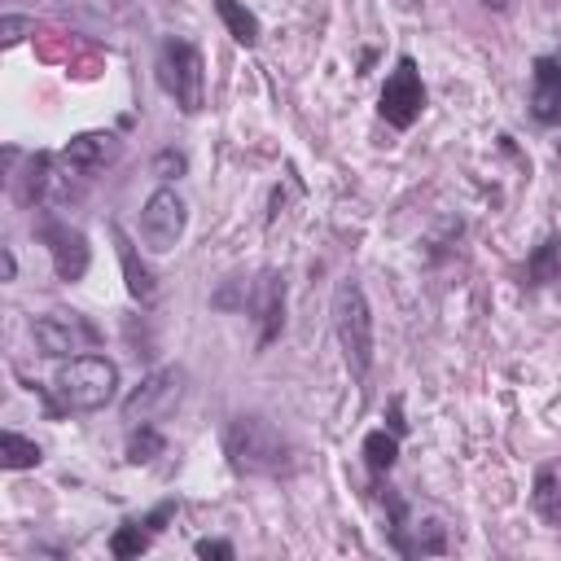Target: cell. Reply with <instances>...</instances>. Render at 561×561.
I'll return each mask as SVG.
<instances>
[{
    "label": "cell",
    "mask_w": 561,
    "mask_h": 561,
    "mask_svg": "<svg viewBox=\"0 0 561 561\" xmlns=\"http://www.w3.org/2000/svg\"><path fill=\"white\" fill-rule=\"evenodd\" d=\"M153 75H158V88L184 114H197L206 105V61H202V48L193 39H184V35L162 39L158 61H153Z\"/></svg>",
    "instance_id": "cell-4"
},
{
    "label": "cell",
    "mask_w": 561,
    "mask_h": 561,
    "mask_svg": "<svg viewBox=\"0 0 561 561\" xmlns=\"http://www.w3.org/2000/svg\"><path fill=\"white\" fill-rule=\"evenodd\" d=\"M408 4H421V0H408Z\"/></svg>",
    "instance_id": "cell-28"
},
{
    "label": "cell",
    "mask_w": 561,
    "mask_h": 561,
    "mask_svg": "<svg viewBox=\"0 0 561 561\" xmlns=\"http://www.w3.org/2000/svg\"><path fill=\"white\" fill-rule=\"evenodd\" d=\"M377 110H381V118L390 123V127H399V131H408L416 118H421V110H425V83H421V70H416V61L403 53L399 61H394V70L386 75V83H381V96H377Z\"/></svg>",
    "instance_id": "cell-7"
},
{
    "label": "cell",
    "mask_w": 561,
    "mask_h": 561,
    "mask_svg": "<svg viewBox=\"0 0 561 561\" xmlns=\"http://www.w3.org/2000/svg\"><path fill=\"white\" fill-rule=\"evenodd\" d=\"M526 285L539 289V285H561V237H548L530 250L526 259Z\"/></svg>",
    "instance_id": "cell-16"
},
{
    "label": "cell",
    "mask_w": 561,
    "mask_h": 561,
    "mask_svg": "<svg viewBox=\"0 0 561 561\" xmlns=\"http://www.w3.org/2000/svg\"><path fill=\"white\" fill-rule=\"evenodd\" d=\"M31 26H35V18H26V13H4V18H0V44H4V48L22 44Z\"/></svg>",
    "instance_id": "cell-23"
},
{
    "label": "cell",
    "mask_w": 561,
    "mask_h": 561,
    "mask_svg": "<svg viewBox=\"0 0 561 561\" xmlns=\"http://www.w3.org/2000/svg\"><path fill=\"white\" fill-rule=\"evenodd\" d=\"M215 4V13H219V22L228 26V35L241 44V48H254L259 44V35H263V26H259V18L241 4V0H210Z\"/></svg>",
    "instance_id": "cell-17"
},
{
    "label": "cell",
    "mask_w": 561,
    "mask_h": 561,
    "mask_svg": "<svg viewBox=\"0 0 561 561\" xmlns=\"http://www.w3.org/2000/svg\"><path fill=\"white\" fill-rule=\"evenodd\" d=\"M57 153H48V149H39V153H31V162H26V175H22V202L26 206H39V202H48V188L57 184Z\"/></svg>",
    "instance_id": "cell-15"
},
{
    "label": "cell",
    "mask_w": 561,
    "mask_h": 561,
    "mask_svg": "<svg viewBox=\"0 0 561 561\" xmlns=\"http://www.w3.org/2000/svg\"><path fill=\"white\" fill-rule=\"evenodd\" d=\"M118 394V364L105 355H75L48 386V412H101Z\"/></svg>",
    "instance_id": "cell-2"
},
{
    "label": "cell",
    "mask_w": 561,
    "mask_h": 561,
    "mask_svg": "<svg viewBox=\"0 0 561 561\" xmlns=\"http://www.w3.org/2000/svg\"><path fill=\"white\" fill-rule=\"evenodd\" d=\"M530 504H535V513H539L543 522L561 526V478H557V469H539V473H535Z\"/></svg>",
    "instance_id": "cell-20"
},
{
    "label": "cell",
    "mask_w": 561,
    "mask_h": 561,
    "mask_svg": "<svg viewBox=\"0 0 561 561\" xmlns=\"http://www.w3.org/2000/svg\"><path fill=\"white\" fill-rule=\"evenodd\" d=\"M180 390H184V368L167 364V368H153L127 399H123V421L140 425V421H153L162 412H171L180 403Z\"/></svg>",
    "instance_id": "cell-9"
},
{
    "label": "cell",
    "mask_w": 561,
    "mask_h": 561,
    "mask_svg": "<svg viewBox=\"0 0 561 561\" xmlns=\"http://www.w3.org/2000/svg\"><path fill=\"white\" fill-rule=\"evenodd\" d=\"M250 307H254V316L263 320L259 346H267V342L285 329V276H280V272H263V280H259V298H254Z\"/></svg>",
    "instance_id": "cell-14"
},
{
    "label": "cell",
    "mask_w": 561,
    "mask_h": 561,
    "mask_svg": "<svg viewBox=\"0 0 561 561\" xmlns=\"http://www.w3.org/2000/svg\"><path fill=\"white\" fill-rule=\"evenodd\" d=\"M224 456L237 473L245 478H280L294 469V447L289 438L259 412H241L224 430Z\"/></svg>",
    "instance_id": "cell-1"
},
{
    "label": "cell",
    "mask_w": 561,
    "mask_h": 561,
    "mask_svg": "<svg viewBox=\"0 0 561 561\" xmlns=\"http://www.w3.org/2000/svg\"><path fill=\"white\" fill-rule=\"evenodd\" d=\"M399 460V434L394 430H368L364 434V465L373 478H386Z\"/></svg>",
    "instance_id": "cell-18"
},
{
    "label": "cell",
    "mask_w": 561,
    "mask_h": 561,
    "mask_svg": "<svg viewBox=\"0 0 561 561\" xmlns=\"http://www.w3.org/2000/svg\"><path fill=\"white\" fill-rule=\"evenodd\" d=\"M438 557V552H447V539H443V526L438 522H425V526H416V539H412V557Z\"/></svg>",
    "instance_id": "cell-22"
},
{
    "label": "cell",
    "mask_w": 561,
    "mask_h": 561,
    "mask_svg": "<svg viewBox=\"0 0 561 561\" xmlns=\"http://www.w3.org/2000/svg\"><path fill=\"white\" fill-rule=\"evenodd\" d=\"M171 513H175V500H162L153 513H145V517H127V522L110 535V552H114L118 561H131V557L149 552L153 535L162 530V522H171Z\"/></svg>",
    "instance_id": "cell-12"
},
{
    "label": "cell",
    "mask_w": 561,
    "mask_h": 561,
    "mask_svg": "<svg viewBox=\"0 0 561 561\" xmlns=\"http://www.w3.org/2000/svg\"><path fill=\"white\" fill-rule=\"evenodd\" d=\"M184 224H188L184 197L175 193V184H158V188L145 197V206H140V241H145L153 254H167V250L180 245Z\"/></svg>",
    "instance_id": "cell-6"
},
{
    "label": "cell",
    "mask_w": 561,
    "mask_h": 561,
    "mask_svg": "<svg viewBox=\"0 0 561 561\" xmlns=\"http://www.w3.org/2000/svg\"><path fill=\"white\" fill-rule=\"evenodd\" d=\"M31 342L48 359H75L101 342V329L79 311H48L31 320Z\"/></svg>",
    "instance_id": "cell-5"
},
{
    "label": "cell",
    "mask_w": 561,
    "mask_h": 561,
    "mask_svg": "<svg viewBox=\"0 0 561 561\" xmlns=\"http://www.w3.org/2000/svg\"><path fill=\"white\" fill-rule=\"evenodd\" d=\"M482 4H486V9H495V13H504V9H508V0H482Z\"/></svg>",
    "instance_id": "cell-27"
},
{
    "label": "cell",
    "mask_w": 561,
    "mask_h": 561,
    "mask_svg": "<svg viewBox=\"0 0 561 561\" xmlns=\"http://www.w3.org/2000/svg\"><path fill=\"white\" fill-rule=\"evenodd\" d=\"M110 237H114V245H118V263H123V280H127V294H131L140 307H149V302L158 298V280H153L149 263L136 254L131 237H127L118 224H110Z\"/></svg>",
    "instance_id": "cell-13"
},
{
    "label": "cell",
    "mask_w": 561,
    "mask_h": 561,
    "mask_svg": "<svg viewBox=\"0 0 561 561\" xmlns=\"http://www.w3.org/2000/svg\"><path fill=\"white\" fill-rule=\"evenodd\" d=\"M35 237L48 245V259H53L57 280H66V285L83 280V272H88V263H92V250H88V237H83L79 228H70V224L57 219V215H44V219L35 224Z\"/></svg>",
    "instance_id": "cell-8"
},
{
    "label": "cell",
    "mask_w": 561,
    "mask_h": 561,
    "mask_svg": "<svg viewBox=\"0 0 561 561\" xmlns=\"http://www.w3.org/2000/svg\"><path fill=\"white\" fill-rule=\"evenodd\" d=\"M193 552H197L202 561H210V557H215V561H232V557H237V548H232L228 539H197Z\"/></svg>",
    "instance_id": "cell-25"
},
{
    "label": "cell",
    "mask_w": 561,
    "mask_h": 561,
    "mask_svg": "<svg viewBox=\"0 0 561 561\" xmlns=\"http://www.w3.org/2000/svg\"><path fill=\"white\" fill-rule=\"evenodd\" d=\"M188 171V158L184 153H175V149H162L158 158H153V175L162 180V184H171V180H180Z\"/></svg>",
    "instance_id": "cell-24"
},
{
    "label": "cell",
    "mask_w": 561,
    "mask_h": 561,
    "mask_svg": "<svg viewBox=\"0 0 561 561\" xmlns=\"http://www.w3.org/2000/svg\"><path fill=\"white\" fill-rule=\"evenodd\" d=\"M530 118L543 127L561 123V53L530 61Z\"/></svg>",
    "instance_id": "cell-11"
},
{
    "label": "cell",
    "mask_w": 561,
    "mask_h": 561,
    "mask_svg": "<svg viewBox=\"0 0 561 561\" xmlns=\"http://www.w3.org/2000/svg\"><path fill=\"white\" fill-rule=\"evenodd\" d=\"M118 153H123V140L114 131H79V136L66 140V149L57 158H61L66 171H75V175L88 180V175L105 171L110 162H118Z\"/></svg>",
    "instance_id": "cell-10"
},
{
    "label": "cell",
    "mask_w": 561,
    "mask_h": 561,
    "mask_svg": "<svg viewBox=\"0 0 561 561\" xmlns=\"http://www.w3.org/2000/svg\"><path fill=\"white\" fill-rule=\"evenodd\" d=\"M39 460H44V451H39L35 438H26L18 430H4L0 434V465L4 469H35Z\"/></svg>",
    "instance_id": "cell-19"
},
{
    "label": "cell",
    "mask_w": 561,
    "mask_h": 561,
    "mask_svg": "<svg viewBox=\"0 0 561 561\" xmlns=\"http://www.w3.org/2000/svg\"><path fill=\"white\" fill-rule=\"evenodd\" d=\"M0 259H4V280H13V276H18V259H13V250L4 245V250H0Z\"/></svg>",
    "instance_id": "cell-26"
},
{
    "label": "cell",
    "mask_w": 561,
    "mask_h": 561,
    "mask_svg": "<svg viewBox=\"0 0 561 561\" xmlns=\"http://www.w3.org/2000/svg\"><path fill=\"white\" fill-rule=\"evenodd\" d=\"M162 447H167V438H162V430L153 421L131 425V438H127V460L131 465H149L153 456H162Z\"/></svg>",
    "instance_id": "cell-21"
},
{
    "label": "cell",
    "mask_w": 561,
    "mask_h": 561,
    "mask_svg": "<svg viewBox=\"0 0 561 561\" xmlns=\"http://www.w3.org/2000/svg\"><path fill=\"white\" fill-rule=\"evenodd\" d=\"M333 333L342 346V359L351 368L355 381H364L373 373V355H377V337H373V307L359 280H337L333 285Z\"/></svg>",
    "instance_id": "cell-3"
}]
</instances>
